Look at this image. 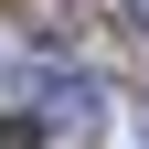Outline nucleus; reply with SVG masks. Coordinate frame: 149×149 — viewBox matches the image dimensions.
Instances as JSON below:
<instances>
[{
    "label": "nucleus",
    "instance_id": "2",
    "mask_svg": "<svg viewBox=\"0 0 149 149\" xmlns=\"http://www.w3.org/2000/svg\"><path fill=\"white\" fill-rule=\"evenodd\" d=\"M32 139H43L32 117H0V149H32Z\"/></svg>",
    "mask_w": 149,
    "mask_h": 149
},
{
    "label": "nucleus",
    "instance_id": "4",
    "mask_svg": "<svg viewBox=\"0 0 149 149\" xmlns=\"http://www.w3.org/2000/svg\"><path fill=\"white\" fill-rule=\"evenodd\" d=\"M139 139H149V117H139Z\"/></svg>",
    "mask_w": 149,
    "mask_h": 149
},
{
    "label": "nucleus",
    "instance_id": "3",
    "mask_svg": "<svg viewBox=\"0 0 149 149\" xmlns=\"http://www.w3.org/2000/svg\"><path fill=\"white\" fill-rule=\"evenodd\" d=\"M139 32H149V0H139Z\"/></svg>",
    "mask_w": 149,
    "mask_h": 149
},
{
    "label": "nucleus",
    "instance_id": "1",
    "mask_svg": "<svg viewBox=\"0 0 149 149\" xmlns=\"http://www.w3.org/2000/svg\"><path fill=\"white\" fill-rule=\"evenodd\" d=\"M32 107H43L53 128H85V117L107 107V85H96V74H43V85H32Z\"/></svg>",
    "mask_w": 149,
    "mask_h": 149
}]
</instances>
